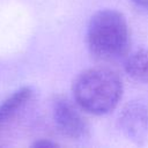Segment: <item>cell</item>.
Listing matches in <instances>:
<instances>
[{"label": "cell", "instance_id": "cell-1", "mask_svg": "<svg viewBox=\"0 0 148 148\" xmlns=\"http://www.w3.org/2000/svg\"><path fill=\"white\" fill-rule=\"evenodd\" d=\"M73 94L81 109L101 116L117 106L123 94V84L114 72L106 68H90L76 77Z\"/></svg>", "mask_w": 148, "mask_h": 148}, {"label": "cell", "instance_id": "cell-2", "mask_svg": "<svg viewBox=\"0 0 148 148\" xmlns=\"http://www.w3.org/2000/svg\"><path fill=\"white\" fill-rule=\"evenodd\" d=\"M87 43L98 59L114 60L125 56L130 46V31L123 14L112 9L96 13L88 25Z\"/></svg>", "mask_w": 148, "mask_h": 148}, {"label": "cell", "instance_id": "cell-3", "mask_svg": "<svg viewBox=\"0 0 148 148\" xmlns=\"http://www.w3.org/2000/svg\"><path fill=\"white\" fill-rule=\"evenodd\" d=\"M53 118L58 130L73 140H82L89 135V126L76 108L64 97L53 103Z\"/></svg>", "mask_w": 148, "mask_h": 148}, {"label": "cell", "instance_id": "cell-4", "mask_svg": "<svg viewBox=\"0 0 148 148\" xmlns=\"http://www.w3.org/2000/svg\"><path fill=\"white\" fill-rule=\"evenodd\" d=\"M121 131L136 142H148V99L128 103L120 113Z\"/></svg>", "mask_w": 148, "mask_h": 148}, {"label": "cell", "instance_id": "cell-5", "mask_svg": "<svg viewBox=\"0 0 148 148\" xmlns=\"http://www.w3.org/2000/svg\"><path fill=\"white\" fill-rule=\"evenodd\" d=\"M32 90L28 87L21 88L0 104V126L9 121L30 101Z\"/></svg>", "mask_w": 148, "mask_h": 148}, {"label": "cell", "instance_id": "cell-6", "mask_svg": "<svg viewBox=\"0 0 148 148\" xmlns=\"http://www.w3.org/2000/svg\"><path fill=\"white\" fill-rule=\"evenodd\" d=\"M126 73L135 81L148 83V50H138L125 62Z\"/></svg>", "mask_w": 148, "mask_h": 148}, {"label": "cell", "instance_id": "cell-7", "mask_svg": "<svg viewBox=\"0 0 148 148\" xmlns=\"http://www.w3.org/2000/svg\"><path fill=\"white\" fill-rule=\"evenodd\" d=\"M32 146L36 147V148H51V147H57L58 145H57L56 142L50 141V140H45V139H43V140H38V141H36Z\"/></svg>", "mask_w": 148, "mask_h": 148}, {"label": "cell", "instance_id": "cell-8", "mask_svg": "<svg viewBox=\"0 0 148 148\" xmlns=\"http://www.w3.org/2000/svg\"><path fill=\"white\" fill-rule=\"evenodd\" d=\"M136 6H139V7H141V8H143V9H146V10H148V0H132Z\"/></svg>", "mask_w": 148, "mask_h": 148}]
</instances>
